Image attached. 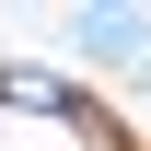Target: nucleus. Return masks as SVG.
I'll return each instance as SVG.
<instances>
[{
  "mask_svg": "<svg viewBox=\"0 0 151 151\" xmlns=\"http://www.w3.org/2000/svg\"><path fill=\"white\" fill-rule=\"evenodd\" d=\"M0 151H128L70 81L47 70H0Z\"/></svg>",
  "mask_w": 151,
  "mask_h": 151,
  "instance_id": "f257e3e1",
  "label": "nucleus"
},
{
  "mask_svg": "<svg viewBox=\"0 0 151 151\" xmlns=\"http://www.w3.org/2000/svg\"><path fill=\"white\" fill-rule=\"evenodd\" d=\"M81 47L93 58H139V12H81Z\"/></svg>",
  "mask_w": 151,
  "mask_h": 151,
  "instance_id": "f03ea898",
  "label": "nucleus"
}]
</instances>
